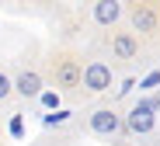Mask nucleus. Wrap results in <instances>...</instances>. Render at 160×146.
<instances>
[{"label":"nucleus","instance_id":"ddd939ff","mask_svg":"<svg viewBox=\"0 0 160 146\" xmlns=\"http://www.w3.org/2000/svg\"><path fill=\"white\" fill-rule=\"evenodd\" d=\"M24 132V125H21V115H14L11 118V136H21Z\"/></svg>","mask_w":160,"mask_h":146},{"label":"nucleus","instance_id":"4468645a","mask_svg":"<svg viewBox=\"0 0 160 146\" xmlns=\"http://www.w3.org/2000/svg\"><path fill=\"white\" fill-rule=\"evenodd\" d=\"M150 108H153V115H160V87H157V94L150 98Z\"/></svg>","mask_w":160,"mask_h":146},{"label":"nucleus","instance_id":"39448f33","mask_svg":"<svg viewBox=\"0 0 160 146\" xmlns=\"http://www.w3.org/2000/svg\"><path fill=\"white\" fill-rule=\"evenodd\" d=\"M80 83H84L87 91H94V94L112 91V66H108V63H101V59L87 63V66H84V77H80Z\"/></svg>","mask_w":160,"mask_h":146},{"label":"nucleus","instance_id":"2eb2a0df","mask_svg":"<svg viewBox=\"0 0 160 146\" xmlns=\"http://www.w3.org/2000/svg\"><path fill=\"white\" fill-rule=\"evenodd\" d=\"M132 87H136V80H132V77H129V80H122V87H118V94H129V91H132Z\"/></svg>","mask_w":160,"mask_h":146},{"label":"nucleus","instance_id":"f257e3e1","mask_svg":"<svg viewBox=\"0 0 160 146\" xmlns=\"http://www.w3.org/2000/svg\"><path fill=\"white\" fill-rule=\"evenodd\" d=\"M52 77H56V87H59L63 94H73L77 87H80L84 66H80V59H77V56L63 52V56H56V59H52Z\"/></svg>","mask_w":160,"mask_h":146},{"label":"nucleus","instance_id":"20e7f679","mask_svg":"<svg viewBox=\"0 0 160 146\" xmlns=\"http://www.w3.org/2000/svg\"><path fill=\"white\" fill-rule=\"evenodd\" d=\"M87 122H91V132H94V136H115V132H122V115H118L112 104L94 108Z\"/></svg>","mask_w":160,"mask_h":146},{"label":"nucleus","instance_id":"1a4fd4ad","mask_svg":"<svg viewBox=\"0 0 160 146\" xmlns=\"http://www.w3.org/2000/svg\"><path fill=\"white\" fill-rule=\"evenodd\" d=\"M38 101H42V108L59 111V94H56V91H42V94H38Z\"/></svg>","mask_w":160,"mask_h":146},{"label":"nucleus","instance_id":"f03ea898","mask_svg":"<svg viewBox=\"0 0 160 146\" xmlns=\"http://www.w3.org/2000/svg\"><path fill=\"white\" fill-rule=\"evenodd\" d=\"M153 125H157V115L150 108V98H139L122 115V129H129L132 136H146V132H153Z\"/></svg>","mask_w":160,"mask_h":146},{"label":"nucleus","instance_id":"9d476101","mask_svg":"<svg viewBox=\"0 0 160 146\" xmlns=\"http://www.w3.org/2000/svg\"><path fill=\"white\" fill-rule=\"evenodd\" d=\"M11 94H14V83H11V77L4 70H0V101H7Z\"/></svg>","mask_w":160,"mask_h":146},{"label":"nucleus","instance_id":"f8f14e48","mask_svg":"<svg viewBox=\"0 0 160 146\" xmlns=\"http://www.w3.org/2000/svg\"><path fill=\"white\" fill-rule=\"evenodd\" d=\"M139 87H143V91H153V87H160V70H153V73L139 83Z\"/></svg>","mask_w":160,"mask_h":146},{"label":"nucleus","instance_id":"7ed1b4c3","mask_svg":"<svg viewBox=\"0 0 160 146\" xmlns=\"http://www.w3.org/2000/svg\"><path fill=\"white\" fill-rule=\"evenodd\" d=\"M125 18H129V24H132V35H157L160 32V11L153 7V4H132L129 11H125Z\"/></svg>","mask_w":160,"mask_h":146},{"label":"nucleus","instance_id":"9b49d317","mask_svg":"<svg viewBox=\"0 0 160 146\" xmlns=\"http://www.w3.org/2000/svg\"><path fill=\"white\" fill-rule=\"evenodd\" d=\"M66 118H70V111H63V108H59V111H49L42 122H45V125H63Z\"/></svg>","mask_w":160,"mask_h":146},{"label":"nucleus","instance_id":"6e6552de","mask_svg":"<svg viewBox=\"0 0 160 146\" xmlns=\"http://www.w3.org/2000/svg\"><path fill=\"white\" fill-rule=\"evenodd\" d=\"M91 14H94V21H98V24H104V28H112V24H118V21H122L125 7L118 4V0H98Z\"/></svg>","mask_w":160,"mask_h":146},{"label":"nucleus","instance_id":"0eeeda50","mask_svg":"<svg viewBox=\"0 0 160 146\" xmlns=\"http://www.w3.org/2000/svg\"><path fill=\"white\" fill-rule=\"evenodd\" d=\"M11 83H14V94H21V98H38V94L45 91V87H42V73H38V70H21Z\"/></svg>","mask_w":160,"mask_h":146},{"label":"nucleus","instance_id":"423d86ee","mask_svg":"<svg viewBox=\"0 0 160 146\" xmlns=\"http://www.w3.org/2000/svg\"><path fill=\"white\" fill-rule=\"evenodd\" d=\"M112 56L122 63H132L139 56V38L132 35V32H115L112 35Z\"/></svg>","mask_w":160,"mask_h":146}]
</instances>
